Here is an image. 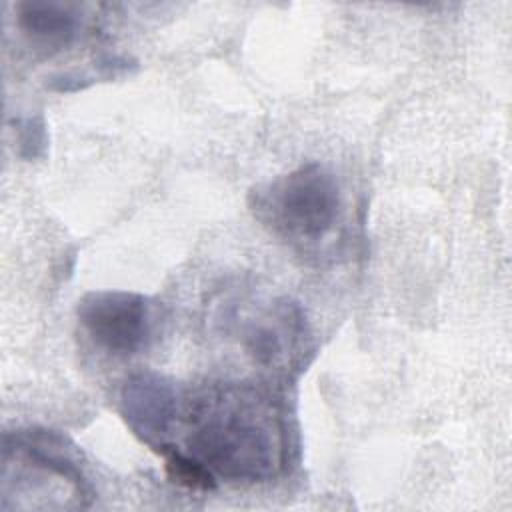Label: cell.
<instances>
[{"mask_svg": "<svg viewBox=\"0 0 512 512\" xmlns=\"http://www.w3.org/2000/svg\"><path fill=\"white\" fill-rule=\"evenodd\" d=\"M188 452L232 482H264L286 462V428L268 396L226 384L200 394L188 410Z\"/></svg>", "mask_w": 512, "mask_h": 512, "instance_id": "6da1fadb", "label": "cell"}, {"mask_svg": "<svg viewBox=\"0 0 512 512\" xmlns=\"http://www.w3.org/2000/svg\"><path fill=\"white\" fill-rule=\"evenodd\" d=\"M2 464V510L88 508L94 500L80 452L58 432H6Z\"/></svg>", "mask_w": 512, "mask_h": 512, "instance_id": "7a4b0ae2", "label": "cell"}, {"mask_svg": "<svg viewBox=\"0 0 512 512\" xmlns=\"http://www.w3.org/2000/svg\"><path fill=\"white\" fill-rule=\"evenodd\" d=\"M340 186L318 162L278 176L254 192L256 216L290 242L322 240L340 216Z\"/></svg>", "mask_w": 512, "mask_h": 512, "instance_id": "3957f363", "label": "cell"}, {"mask_svg": "<svg viewBox=\"0 0 512 512\" xmlns=\"http://www.w3.org/2000/svg\"><path fill=\"white\" fill-rule=\"evenodd\" d=\"M76 314L92 342L110 354H136L152 338L150 302L136 292H88L80 298Z\"/></svg>", "mask_w": 512, "mask_h": 512, "instance_id": "277c9868", "label": "cell"}, {"mask_svg": "<svg viewBox=\"0 0 512 512\" xmlns=\"http://www.w3.org/2000/svg\"><path fill=\"white\" fill-rule=\"evenodd\" d=\"M120 414L128 428L150 448L160 452L178 424L180 396L176 386L154 372L130 376L120 390Z\"/></svg>", "mask_w": 512, "mask_h": 512, "instance_id": "5b68a950", "label": "cell"}, {"mask_svg": "<svg viewBox=\"0 0 512 512\" xmlns=\"http://www.w3.org/2000/svg\"><path fill=\"white\" fill-rule=\"evenodd\" d=\"M304 332L302 310L290 300H280L264 318L246 324L242 342L256 364L280 368L294 354L290 350H296L304 342Z\"/></svg>", "mask_w": 512, "mask_h": 512, "instance_id": "8992f818", "label": "cell"}, {"mask_svg": "<svg viewBox=\"0 0 512 512\" xmlns=\"http://www.w3.org/2000/svg\"><path fill=\"white\" fill-rule=\"evenodd\" d=\"M20 30L44 48H62L76 38V14L58 2H20L16 6Z\"/></svg>", "mask_w": 512, "mask_h": 512, "instance_id": "52a82bcc", "label": "cell"}, {"mask_svg": "<svg viewBox=\"0 0 512 512\" xmlns=\"http://www.w3.org/2000/svg\"><path fill=\"white\" fill-rule=\"evenodd\" d=\"M158 454L164 458L166 472L174 482H178L186 488H194V490L216 488L214 474L190 452H182L174 444H168Z\"/></svg>", "mask_w": 512, "mask_h": 512, "instance_id": "ba28073f", "label": "cell"}, {"mask_svg": "<svg viewBox=\"0 0 512 512\" xmlns=\"http://www.w3.org/2000/svg\"><path fill=\"white\" fill-rule=\"evenodd\" d=\"M16 138H18V150L20 156L26 160H34L44 154L46 150V124L42 116H26L14 122Z\"/></svg>", "mask_w": 512, "mask_h": 512, "instance_id": "9c48e42d", "label": "cell"}]
</instances>
